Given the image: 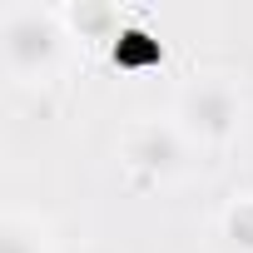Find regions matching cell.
<instances>
[{
    "label": "cell",
    "mask_w": 253,
    "mask_h": 253,
    "mask_svg": "<svg viewBox=\"0 0 253 253\" xmlns=\"http://www.w3.org/2000/svg\"><path fill=\"white\" fill-rule=\"evenodd\" d=\"M65 50V30H60V10H40V5H10L0 15V55L15 84H40L55 75Z\"/></svg>",
    "instance_id": "6da1fadb"
},
{
    "label": "cell",
    "mask_w": 253,
    "mask_h": 253,
    "mask_svg": "<svg viewBox=\"0 0 253 253\" xmlns=\"http://www.w3.org/2000/svg\"><path fill=\"white\" fill-rule=\"evenodd\" d=\"M174 124L184 129L189 144H228L243 124V94L228 75H194L179 99H174Z\"/></svg>",
    "instance_id": "7a4b0ae2"
},
{
    "label": "cell",
    "mask_w": 253,
    "mask_h": 253,
    "mask_svg": "<svg viewBox=\"0 0 253 253\" xmlns=\"http://www.w3.org/2000/svg\"><path fill=\"white\" fill-rule=\"evenodd\" d=\"M184 129L174 119H134L119 139V159L129 164L134 174H149V179H169L184 169Z\"/></svg>",
    "instance_id": "3957f363"
},
{
    "label": "cell",
    "mask_w": 253,
    "mask_h": 253,
    "mask_svg": "<svg viewBox=\"0 0 253 253\" xmlns=\"http://www.w3.org/2000/svg\"><path fill=\"white\" fill-rule=\"evenodd\" d=\"M0 253H45V223L25 209H10L0 218Z\"/></svg>",
    "instance_id": "277c9868"
},
{
    "label": "cell",
    "mask_w": 253,
    "mask_h": 253,
    "mask_svg": "<svg viewBox=\"0 0 253 253\" xmlns=\"http://www.w3.org/2000/svg\"><path fill=\"white\" fill-rule=\"evenodd\" d=\"M223 238L238 253H253V194H233L223 209Z\"/></svg>",
    "instance_id": "5b68a950"
}]
</instances>
